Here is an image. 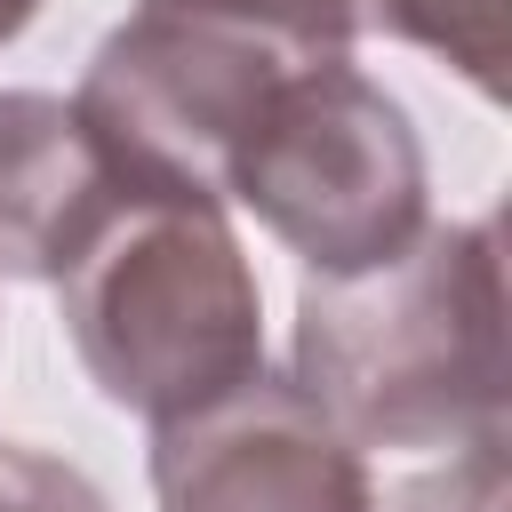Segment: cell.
<instances>
[{"label": "cell", "instance_id": "obj_7", "mask_svg": "<svg viewBox=\"0 0 512 512\" xmlns=\"http://www.w3.org/2000/svg\"><path fill=\"white\" fill-rule=\"evenodd\" d=\"M352 24H376L424 56H440L448 72H464L488 104L504 96V64H512V0H344Z\"/></svg>", "mask_w": 512, "mask_h": 512}, {"label": "cell", "instance_id": "obj_5", "mask_svg": "<svg viewBox=\"0 0 512 512\" xmlns=\"http://www.w3.org/2000/svg\"><path fill=\"white\" fill-rule=\"evenodd\" d=\"M160 512H368V464L296 392V376H240L192 416L152 424Z\"/></svg>", "mask_w": 512, "mask_h": 512}, {"label": "cell", "instance_id": "obj_8", "mask_svg": "<svg viewBox=\"0 0 512 512\" xmlns=\"http://www.w3.org/2000/svg\"><path fill=\"white\" fill-rule=\"evenodd\" d=\"M504 440L512 432L432 448L408 464H368V512H504V488H512Z\"/></svg>", "mask_w": 512, "mask_h": 512}, {"label": "cell", "instance_id": "obj_10", "mask_svg": "<svg viewBox=\"0 0 512 512\" xmlns=\"http://www.w3.org/2000/svg\"><path fill=\"white\" fill-rule=\"evenodd\" d=\"M32 16H40V0H0V48H8V40H16Z\"/></svg>", "mask_w": 512, "mask_h": 512}, {"label": "cell", "instance_id": "obj_4", "mask_svg": "<svg viewBox=\"0 0 512 512\" xmlns=\"http://www.w3.org/2000/svg\"><path fill=\"white\" fill-rule=\"evenodd\" d=\"M424 144L352 56L296 72L256 136L224 168V200H240L312 280L368 272L424 232Z\"/></svg>", "mask_w": 512, "mask_h": 512}, {"label": "cell", "instance_id": "obj_1", "mask_svg": "<svg viewBox=\"0 0 512 512\" xmlns=\"http://www.w3.org/2000/svg\"><path fill=\"white\" fill-rule=\"evenodd\" d=\"M296 392L360 464H408L504 424V248L496 224H424L400 256L304 280Z\"/></svg>", "mask_w": 512, "mask_h": 512}, {"label": "cell", "instance_id": "obj_2", "mask_svg": "<svg viewBox=\"0 0 512 512\" xmlns=\"http://www.w3.org/2000/svg\"><path fill=\"white\" fill-rule=\"evenodd\" d=\"M344 0H136L88 56L80 120L152 184L224 208V168L272 96L352 56Z\"/></svg>", "mask_w": 512, "mask_h": 512}, {"label": "cell", "instance_id": "obj_9", "mask_svg": "<svg viewBox=\"0 0 512 512\" xmlns=\"http://www.w3.org/2000/svg\"><path fill=\"white\" fill-rule=\"evenodd\" d=\"M0 512H104L96 480L32 440H0Z\"/></svg>", "mask_w": 512, "mask_h": 512}, {"label": "cell", "instance_id": "obj_6", "mask_svg": "<svg viewBox=\"0 0 512 512\" xmlns=\"http://www.w3.org/2000/svg\"><path fill=\"white\" fill-rule=\"evenodd\" d=\"M136 192L152 184L80 120L72 96L0 88V272L64 280Z\"/></svg>", "mask_w": 512, "mask_h": 512}, {"label": "cell", "instance_id": "obj_3", "mask_svg": "<svg viewBox=\"0 0 512 512\" xmlns=\"http://www.w3.org/2000/svg\"><path fill=\"white\" fill-rule=\"evenodd\" d=\"M88 384L144 416H192L264 368V296L216 200L136 192L56 280Z\"/></svg>", "mask_w": 512, "mask_h": 512}]
</instances>
